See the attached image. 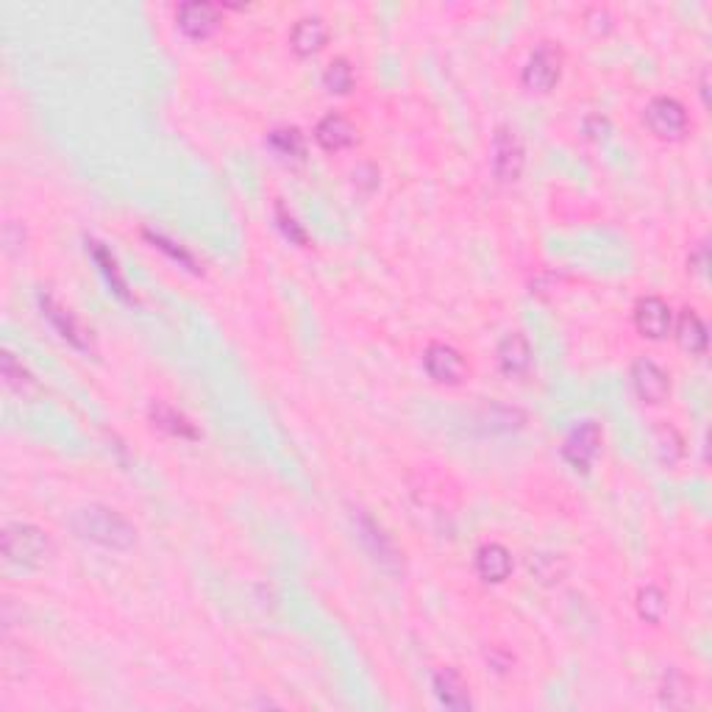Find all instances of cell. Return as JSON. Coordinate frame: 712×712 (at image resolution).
Listing matches in <instances>:
<instances>
[{"mask_svg": "<svg viewBox=\"0 0 712 712\" xmlns=\"http://www.w3.org/2000/svg\"><path fill=\"white\" fill-rule=\"evenodd\" d=\"M70 529L95 546L109 548V551H128L137 543V529L128 518H123L117 509L103 507V504H89L73 512Z\"/></svg>", "mask_w": 712, "mask_h": 712, "instance_id": "1", "label": "cell"}, {"mask_svg": "<svg viewBox=\"0 0 712 712\" xmlns=\"http://www.w3.org/2000/svg\"><path fill=\"white\" fill-rule=\"evenodd\" d=\"M0 548H3V557L12 565H20L28 571L45 568L56 554L51 534L34 523H9L0 534Z\"/></svg>", "mask_w": 712, "mask_h": 712, "instance_id": "2", "label": "cell"}, {"mask_svg": "<svg viewBox=\"0 0 712 712\" xmlns=\"http://www.w3.org/2000/svg\"><path fill=\"white\" fill-rule=\"evenodd\" d=\"M643 120L649 131L657 137V140L665 142H676L682 140L690 128V117H687L685 103L676 101L671 95H657L651 98L646 112H643Z\"/></svg>", "mask_w": 712, "mask_h": 712, "instance_id": "3", "label": "cell"}, {"mask_svg": "<svg viewBox=\"0 0 712 712\" xmlns=\"http://www.w3.org/2000/svg\"><path fill=\"white\" fill-rule=\"evenodd\" d=\"M601 443H604V432L596 420H582L579 426H573L565 443H562V457L571 465L573 471H590L593 462L601 454Z\"/></svg>", "mask_w": 712, "mask_h": 712, "instance_id": "4", "label": "cell"}, {"mask_svg": "<svg viewBox=\"0 0 712 712\" xmlns=\"http://www.w3.org/2000/svg\"><path fill=\"white\" fill-rule=\"evenodd\" d=\"M562 76V51L554 42H540L523 64V87L548 92Z\"/></svg>", "mask_w": 712, "mask_h": 712, "instance_id": "5", "label": "cell"}, {"mask_svg": "<svg viewBox=\"0 0 712 712\" xmlns=\"http://www.w3.org/2000/svg\"><path fill=\"white\" fill-rule=\"evenodd\" d=\"M423 368L429 373V379L445 387H457L468 379V362L459 354L454 345L432 343L423 354Z\"/></svg>", "mask_w": 712, "mask_h": 712, "instance_id": "6", "label": "cell"}, {"mask_svg": "<svg viewBox=\"0 0 712 712\" xmlns=\"http://www.w3.org/2000/svg\"><path fill=\"white\" fill-rule=\"evenodd\" d=\"M629 379L635 387L637 398L643 404H662L671 395V376L668 370L657 365L649 356H637L629 370Z\"/></svg>", "mask_w": 712, "mask_h": 712, "instance_id": "7", "label": "cell"}, {"mask_svg": "<svg viewBox=\"0 0 712 712\" xmlns=\"http://www.w3.org/2000/svg\"><path fill=\"white\" fill-rule=\"evenodd\" d=\"M526 165V151H523L521 137L512 128L501 126L493 137V173L498 181H518Z\"/></svg>", "mask_w": 712, "mask_h": 712, "instance_id": "8", "label": "cell"}, {"mask_svg": "<svg viewBox=\"0 0 712 712\" xmlns=\"http://www.w3.org/2000/svg\"><path fill=\"white\" fill-rule=\"evenodd\" d=\"M354 523H356V532H359V540H362V546L368 548L370 557L379 562L384 571H393V573L401 571V551L395 548V543L390 540V534H384L382 526L373 521L370 515H365V512H359V515L354 518Z\"/></svg>", "mask_w": 712, "mask_h": 712, "instance_id": "9", "label": "cell"}, {"mask_svg": "<svg viewBox=\"0 0 712 712\" xmlns=\"http://www.w3.org/2000/svg\"><path fill=\"white\" fill-rule=\"evenodd\" d=\"M635 329L646 337V340H665L671 334V306L662 301L660 295H643L637 298L635 304Z\"/></svg>", "mask_w": 712, "mask_h": 712, "instance_id": "10", "label": "cell"}, {"mask_svg": "<svg viewBox=\"0 0 712 712\" xmlns=\"http://www.w3.org/2000/svg\"><path fill=\"white\" fill-rule=\"evenodd\" d=\"M176 23L190 39H206L220 28V9H217L215 3L190 0V3L178 6Z\"/></svg>", "mask_w": 712, "mask_h": 712, "instance_id": "11", "label": "cell"}, {"mask_svg": "<svg viewBox=\"0 0 712 712\" xmlns=\"http://www.w3.org/2000/svg\"><path fill=\"white\" fill-rule=\"evenodd\" d=\"M39 304H42V315L51 320L53 329L62 334L64 340L70 345H76V348H81V351H87V348H92V340H89V331L81 326V320L70 312V309H64L56 298H51V295H42L39 298Z\"/></svg>", "mask_w": 712, "mask_h": 712, "instance_id": "12", "label": "cell"}, {"mask_svg": "<svg viewBox=\"0 0 712 712\" xmlns=\"http://www.w3.org/2000/svg\"><path fill=\"white\" fill-rule=\"evenodd\" d=\"M496 359L504 376L518 379V376L529 373V368H532V345H529V340L523 337L521 331H509L507 337L498 343Z\"/></svg>", "mask_w": 712, "mask_h": 712, "instance_id": "13", "label": "cell"}, {"mask_svg": "<svg viewBox=\"0 0 712 712\" xmlns=\"http://www.w3.org/2000/svg\"><path fill=\"white\" fill-rule=\"evenodd\" d=\"M315 140L323 151L337 153L351 148L356 142V126L340 112H331V115L320 117L318 126H315Z\"/></svg>", "mask_w": 712, "mask_h": 712, "instance_id": "14", "label": "cell"}, {"mask_svg": "<svg viewBox=\"0 0 712 712\" xmlns=\"http://www.w3.org/2000/svg\"><path fill=\"white\" fill-rule=\"evenodd\" d=\"M434 696L448 710H471V687H468L465 676L459 674L457 668H440L434 674Z\"/></svg>", "mask_w": 712, "mask_h": 712, "instance_id": "15", "label": "cell"}, {"mask_svg": "<svg viewBox=\"0 0 712 712\" xmlns=\"http://www.w3.org/2000/svg\"><path fill=\"white\" fill-rule=\"evenodd\" d=\"M476 573L482 576L484 582H490V585L507 582L509 573H512V554L507 551V546H501V543H484V546L476 551Z\"/></svg>", "mask_w": 712, "mask_h": 712, "instance_id": "16", "label": "cell"}, {"mask_svg": "<svg viewBox=\"0 0 712 712\" xmlns=\"http://www.w3.org/2000/svg\"><path fill=\"white\" fill-rule=\"evenodd\" d=\"M290 42H293V51L298 56H315L329 42V26L320 17H304V20L295 23Z\"/></svg>", "mask_w": 712, "mask_h": 712, "instance_id": "17", "label": "cell"}, {"mask_svg": "<svg viewBox=\"0 0 712 712\" xmlns=\"http://www.w3.org/2000/svg\"><path fill=\"white\" fill-rule=\"evenodd\" d=\"M707 326L704 320L699 318L696 309H682L679 312V320H676V343L685 348L687 354H707Z\"/></svg>", "mask_w": 712, "mask_h": 712, "instance_id": "18", "label": "cell"}, {"mask_svg": "<svg viewBox=\"0 0 712 712\" xmlns=\"http://www.w3.org/2000/svg\"><path fill=\"white\" fill-rule=\"evenodd\" d=\"M87 251H89V256L95 259V265H98V270L103 273V279L109 281V287L115 290L117 298H123V301H131V295H128L126 279H123V273H120V267H117L115 256H112L109 251H106V248H103V242L87 240Z\"/></svg>", "mask_w": 712, "mask_h": 712, "instance_id": "19", "label": "cell"}, {"mask_svg": "<svg viewBox=\"0 0 712 712\" xmlns=\"http://www.w3.org/2000/svg\"><path fill=\"white\" fill-rule=\"evenodd\" d=\"M151 418L159 429H165V432L173 434V437H187V440H195V437H198V432H195V426H192L190 420L184 418L178 409L170 407V404H162V401L153 404Z\"/></svg>", "mask_w": 712, "mask_h": 712, "instance_id": "20", "label": "cell"}, {"mask_svg": "<svg viewBox=\"0 0 712 712\" xmlns=\"http://www.w3.org/2000/svg\"><path fill=\"white\" fill-rule=\"evenodd\" d=\"M654 451H657V457L665 465H674L685 454V440H682V434L676 432L674 426L662 423V426L654 429Z\"/></svg>", "mask_w": 712, "mask_h": 712, "instance_id": "21", "label": "cell"}, {"mask_svg": "<svg viewBox=\"0 0 712 712\" xmlns=\"http://www.w3.org/2000/svg\"><path fill=\"white\" fill-rule=\"evenodd\" d=\"M267 142H270V148L279 153V156H284V159H304L306 142L304 134H301L298 128H276V131H270Z\"/></svg>", "mask_w": 712, "mask_h": 712, "instance_id": "22", "label": "cell"}, {"mask_svg": "<svg viewBox=\"0 0 712 712\" xmlns=\"http://www.w3.org/2000/svg\"><path fill=\"white\" fill-rule=\"evenodd\" d=\"M323 87L329 89V92H334V95L351 92V89H354V67H351V62L343 59V56L331 59L329 67H326V73H323Z\"/></svg>", "mask_w": 712, "mask_h": 712, "instance_id": "23", "label": "cell"}, {"mask_svg": "<svg viewBox=\"0 0 712 712\" xmlns=\"http://www.w3.org/2000/svg\"><path fill=\"white\" fill-rule=\"evenodd\" d=\"M0 370H3V379H6V384L12 387L14 393H20V395H28V393H34L37 390V384H34V376L28 373L17 359H14V354H3V359H0Z\"/></svg>", "mask_w": 712, "mask_h": 712, "instance_id": "24", "label": "cell"}, {"mask_svg": "<svg viewBox=\"0 0 712 712\" xmlns=\"http://www.w3.org/2000/svg\"><path fill=\"white\" fill-rule=\"evenodd\" d=\"M637 612L640 618L649 623H660L662 615H665V593H662L657 585H646L640 587L637 593Z\"/></svg>", "mask_w": 712, "mask_h": 712, "instance_id": "25", "label": "cell"}, {"mask_svg": "<svg viewBox=\"0 0 712 712\" xmlns=\"http://www.w3.org/2000/svg\"><path fill=\"white\" fill-rule=\"evenodd\" d=\"M687 679L682 674L668 676V685L662 690V701L668 707H687L690 704V690H687Z\"/></svg>", "mask_w": 712, "mask_h": 712, "instance_id": "26", "label": "cell"}, {"mask_svg": "<svg viewBox=\"0 0 712 712\" xmlns=\"http://www.w3.org/2000/svg\"><path fill=\"white\" fill-rule=\"evenodd\" d=\"M145 237H148V240H151L153 245L159 248V251H165V254L173 256L176 262H181V265H187L190 270H195V273H198V265H195V259H192V256L187 254L184 248H181V245H176V242H170L167 237H162V234H153V231H145Z\"/></svg>", "mask_w": 712, "mask_h": 712, "instance_id": "27", "label": "cell"}, {"mask_svg": "<svg viewBox=\"0 0 712 712\" xmlns=\"http://www.w3.org/2000/svg\"><path fill=\"white\" fill-rule=\"evenodd\" d=\"M276 220H279L281 231H284V237L290 242H298V245H306V231L295 223V217L284 209V206H276Z\"/></svg>", "mask_w": 712, "mask_h": 712, "instance_id": "28", "label": "cell"}, {"mask_svg": "<svg viewBox=\"0 0 712 712\" xmlns=\"http://www.w3.org/2000/svg\"><path fill=\"white\" fill-rule=\"evenodd\" d=\"M707 265H710V259H707V242H699V245H696V251H693V254H690V259H687V267H690L693 273L704 276V273H707Z\"/></svg>", "mask_w": 712, "mask_h": 712, "instance_id": "29", "label": "cell"}, {"mask_svg": "<svg viewBox=\"0 0 712 712\" xmlns=\"http://www.w3.org/2000/svg\"><path fill=\"white\" fill-rule=\"evenodd\" d=\"M707 78H710V73L704 70V76H701V98H704V106H710V89H707Z\"/></svg>", "mask_w": 712, "mask_h": 712, "instance_id": "30", "label": "cell"}]
</instances>
